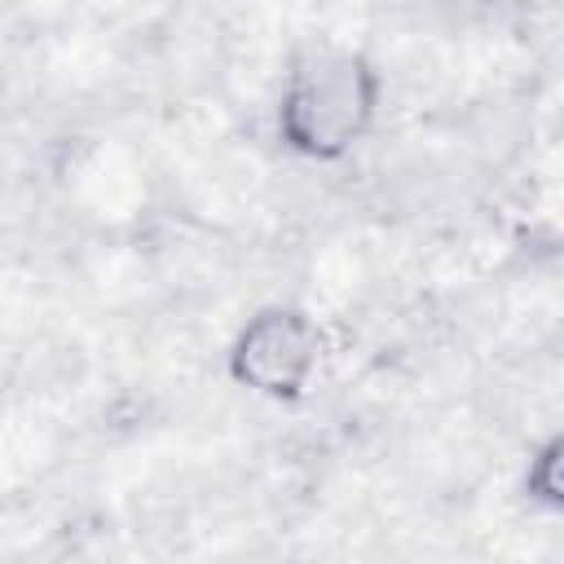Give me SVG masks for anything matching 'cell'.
<instances>
[{
    "instance_id": "6da1fadb",
    "label": "cell",
    "mask_w": 564,
    "mask_h": 564,
    "mask_svg": "<svg viewBox=\"0 0 564 564\" xmlns=\"http://www.w3.org/2000/svg\"><path fill=\"white\" fill-rule=\"evenodd\" d=\"M383 75L361 48L313 44L295 53L278 93V141L308 159L335 163L352 154L379 119Z\"/></svg>"
},
{
    "instance_id": "3957f363",
    "label": "cell",
    "mask_w": 564,
    "mask_h": 564,
    "mask_svg": "<svg viewBox=\"0 0 564 564\" xmlns=\"http://www.w3.org/2000/svg\"><path fill=\"white\" fill-rule=\"evenodd\" d=\"M560 458H564V441H560V436H546V441L529 454V467H524V494H529V502H542V507H551V511L564 502Z\"/></svg>"
},
{
    "instance_id": "7a4b0ae2",
    "label": "cell",
    "mask_w": 564,
    "mask_h": 564,
    "mask_svg": "<svg viewBox=\"0 0 564 564\" xmlns=\"http://www.w3.org/2000/svg\"><path fill=\"white\" fill-rule=\"evenodd\" d=\"M229 379L264 401H300L322 366V326L295 304L256 308L229 344Z\"/></svg>"
}]
</instances>
